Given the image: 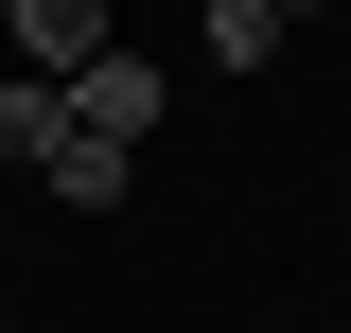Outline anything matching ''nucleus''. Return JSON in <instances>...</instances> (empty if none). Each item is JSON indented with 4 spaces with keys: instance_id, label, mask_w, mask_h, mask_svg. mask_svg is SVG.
Masks as SVG:
<instances>
[{
    "instance_id": "5",
    "label": "nucleus",
    "mask_w": 351,
    "mask_h": 333,
    "mask_svg": "<svg viewBox=\"0 0 351 333\" xmlns=\"http://www.w3.org/2000/svg\"><path fill=\"white\" fill-rule=\"evenodd\" d=\"M281 36H299L281 0H211V71H281Z\"/></svg>"
},
{
    "instance_id": "2",
    "label": "nucleus",
    "mask_w": 351,
    "mask_h": 333,
    "mask_svg": "<svg viewBox=\"0 0 351 333\" xmlns=\"http://www.w3.org/2000/svg\"><path fill=\"white\" fill-rule=\"evenodd\" d=\"M0 36H18V71H53V88H71L88 53H123V36H106V0H0Z\"/></svg>"
},
{
    "instance_id": "4",
    "label": "nucleus",
    "mask_w": 351,
    "mask_h": 333,
    "mask_svg": "<svg viewBox=\"0 0 351 333\" xmlns=\"http://www.w3.org/2000/svg\"><path fill=\"white\" fill-rule=\"evenodd\" d=\"M53 123H71V88H53V71H18V88H0V158H18V175L53 158Z\"/></svg>"
},
{
    "instance_id": "1",
    "label": "nucleus",
    "mask_w": 351,
    "mask_h": 333,
    "mask_svg": "<svg viewBox=\"0 0 351 333\" xmlns=\"http://www.w3.org/2000/svg\"><path fill=\"white\" fill-rule=\"evenodd\" d=\"M158 106H176V88L141 71V53H88V71H71V123H88V140H123V158L158 140Z\"/></svg>"
},
{
    "instance_id": "6",
    "label": "nucleus",
    "mask_w": 351,
    "mask_h": 333,
    "mask_svg": "<svg viewBox=\"0 0 351 333\" xmlns=\"http://www.w3.org/2000/svg\"><path fill=\"white\" fill-rule=\"evenodd\" d=\"M281 18H334V0H281Z\"/></svg>"
},
{
    "instance_id": "3",
    "label": "nucleus",
    "mask_w": 351,
    "mask_h": 333,
    "mask_svg": "<svg viewBox=\"0 0 351 333\" xmlns=\"http://www.w3.org/2000/svg\"><path fill=\"white\" fill-rule=\"evenodd\" d=\"M36 193H53V210H123V193H141V158H123V140H88V123H53Z\"/></svg>"
}]
</instances>
